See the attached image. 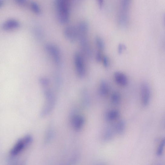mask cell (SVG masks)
Listing matches in <instances>:
<instances>
[{
	"instance_id": "5bb4252c",
	"label": "cell",
	"mask_w": 165,
	"mask_h": 165,
	"mask_svg": "<svg viewBox=\"0 0 165 165\" xmlns=\"http://www.w3.org/2000/svg\"><path fill=\"white\" fill-rule=\"evenodd\" d=\"M77 27L79 34H87L89 25L88 21L86 20H81V21L79 22Z\"/></svg>"
},
{
	"instance_id": "277c9868",
	"label": "cell",
	"mask_w": 165,
	"mask_h": 165,
	"mask_svg": "<svg viewBox=\"0 0 165 165\" xmlns=\"http://www.w3.org/2000/svg\"><path fill=\"white\" fill-rule=\"evenodd\" d=\"M46 51L52 57L54 61L57 65L61 64V51L56 45L52 43H48L45 46Z\"/></svg>"
},
{
	"instance_id": "7402d4cb",
	"label": "cell",
	"mask_w": 165,
	"mask_h": 165,
	"mask_svg": "<svg viewBox=\"0 0 165 165\" xmlns=\"http://www.w3.org/2000/svg\"><path fill=\"white\" fill-rule=\"evenodd\" d=\"M104 65L106 68H108L109 66V61L108 58L106 56H104L102 60Z\"/></svg>"
},
{
	"instance_id": "e0dca14e",
	"label": "cell",
	"mask_w": 165,
	"mask_h": 165,
	"mask_svg": "<svg viewBox=\"0 0 165 165\" xmlns=\"http://www.w3.org/2000/svg\"><path fill=\"white\" fill-rule=\"evenodd\" d=\"M114 127L113 128L110 127L106 129L104 134V139L109 140L111 139L114 135Z\"/></svg>"
},
{
	"instance_id": "ba28073f",
	"label": "cell",
	"mask_w": 165,
	"mask_h": 165,
	"mask_svg": "<svg viewBox=\"0 0 165 165\" xmlns=\"http://www.w3.org/2000/svg\"><path fill=\"white\" fill-rule=\"evenodd\" d=\"M64 34V36L70 41H75L78 39L79 34L77 27L72 25H69L65 28Z\"/></svg>"
},
{
	"instance_id": "8992f818",
	"label": "cell",
	"mask_w": 165,
	"mask_h": 165,
	"mask_svg": "<svg viewBox=\"0 0 165 165\" xmlns=\"http://www.w3.org/2000/svg\"><path fill=\"white\" fill-rule=\"evenodd\" d=\"M32 141L31 137L28 136L22 139L19 140L15 145L11 151V153L13 156L16 155L27 145L31 143Z\"/></svg>"
},
{
	"instance_id": "d4e9b609",
	"label": "cell",
	"mask_w": 165,
	"mask_h": 165,
	"mask_svg": "<svg viewBox=\"0 0 165 165\" xmlns=\"http://www.w3.org/2000/svg\"><path fill=\"white\" fill-rule=\"evenodd\" d=\"M99 7L100 8H102L103 7V2L102 0H99L98 1Z\"/></svg>"
},
{
	"instance_id": "2e32d148",
	"label": "cell",
	"mask_w": 165,
	"mask_h": 165,
	"mask_svg": "<svg viewBox=\"0 0 165 165\" xmlns=\"http://www.w3.org/2000/svg\"><path fill=\"white\" fill-rule=\"evenodd\" d=\"M111 99V102L113 104L118 105L121 101V94L118 92H114L112 94Z\"/></svg>"
},
{
	"instance_id": "ac0fdd59",
	"label": "cell",
	"mask_w": 165,
	"mask_h": 165,
	"mask_svg": "<svg viewBox=\"0 0 165 165\" xmlns=\"http://www.w3.org/2000/svg\"><path fill=\"white\" fill-rule=\"evenodd\" d=\"M31 8L32 11L38 14L41 12V9L38 3L36 2H33L31 4Z\"/></svg>"
},
{
	"instance_id": "603a6c76",
	"label": "cell",
	"mask_w": 165,
	"mask_h": 165,
	"mask_svg": "<svg viewBox=\"0 0 165 165\" xmlns=\"http://www.w3.org/2000/svg\"><path fill=\"white\" fill-rule=\"evenodd\" d=\"M96 58L98 62H101L102 61L103 58L101 53L100 51H97L96 54Z\"/></svg>"
},
{
	"instance_id": "cb8c5ba5",
	"label": "cell",
	"mask_w": 165,
	"mask_h": 165,
	"mask_svg": "<svg viewBox=\"0 0 165 165\" xmlns=\"http://www.w3.org/2000/svg\"><path fill=\"white\" fill-rule=\"evenodd\" d=\"M17 3L20 6H23L26 3L25 0H17L16 1Z\"/></svg>"
},
{
	"instance_id": "484cf974",
	"label": "cell",
	"mask_w": 165,
	"mask_h": 165,
	"mask_svg": "<svg viewBox=\"0 0 165 165\" xmlns=\"http://www.w3.org/2000/svg\"><path fill=\"white\" fill-rule=\"evenodd\" d=\"M3 2L2 1L0 0V8L2 7L3 4Z\"/></svg>"
},
{
	"instance_id": "52a82bcc",
	"label": "cell",
	"mask_w": 165,
	"mask_h": 165,
	"mask_svg": "<svg viewBox=\"0 0 165 165\" xmlns=\"http://www.w3.org/2000/svg\"><path fill=\"white\" fill-rule=\"evenodd\" d=\"M141 91L142 104L144 106L146 107L149 104L151 98L150 89L147 83L144 82L142 83Z\"/></svg>"
},
{
	"instance_id": "3957f363",
	"label": "cell",
	"mask_w": 165,
	"mask_h": 165,
	"mask_svg": "<svg viewBox=\"0 0 165 165\" xmlns=\"http://www.w3.org/2000/svg\"><path fill=\"white\" fill-rule=\"evenodd\" d=\"M74 61L76 71L78 77L83 78L86 74V68L82 55L76 52L74 54Z\"/></svg>"
},
{
	"instance_id": "7a4b0ae2",
	"label": "cell",
	"mask_w": 165,
	"mask_h": 165,
	"mask_svg": "<svg viewBox=\"0 0 165 165\" xmlns=\"http://www.w3.org/2000/svg\"><path fill=\"white\" fill-rule=\"evenodd\" d=\"M44 94L46 100L41 111V115L42 117L47 116L51 112L55 103L54 97L51 90L48 88L45 89Z\"/></svg>"
},
{
	"instance_id": "9a60e30c",
	"label": "cell",
	"mask_w": 165,
	"mask_h": 165,
	"mask_svg": "<svg viewBox=\"0 0 165 165\" xmlns=\"http://www.w3.org/2000/svg\"><path fill=\"white\" fill-rule=\"evenodd\" d=\"M126 127V123L124 120L119 121L114 127V131L118 134L124 133Z\"/></svg>"
},
{
	"instance_id": "5b68a950",
	"label": "cell",
	"mask_w": 165,
	"mask_h": 165,
	"mask_svg": "<svg viewBox=\"0 0 165 165\" xmlns=\"http://www.w3.org/2000/svg\"><path fill=\"white\" fill-rule=\"evenodd\" d=\"M87 34H79L78 39L83 52L86 56L89 58L91 56L92 51Z\"/></svg>"
},
{
	"instance_id": "8fae6325",
	"label": "cell",
	"mask_w": 165,
	"mask_h": 165,
	"mask_svg": "<svg viewBox=\"0 0 165 165\" xmlns=\"http://www.w3.org/2000/svg\"><path fill=\"white\" fill-rule=\"evenodd\" d=\"M114 78L116 82L119 85L125 87L128 84V79L125 74L120 72H116L114 74Z\"/></svg>"
},
{
	"instance_id": "9c48e42d",
	"label": "cell",
	"mask_w": 165,
	"mask_h": 165,
	"mask_svg": "<svg viewBox=\"0 0 165 165\" xmlns=\"http://www.w3.org/2000/svg\"><path fill=\"white\" fill-rule=\"evenodd\" d=\"M85 122V119L81 115L75 114L71 119V123L73 127L77 131L80 130L83 127Z\"/></svg>"
},
{
	"instance_id": "7c38bea8",
	"label": "cell",
	"mask_w": 165,
	"mask_h": 165,
	"mask_svg": "<svg viewBox=\"0 0 165 165\" xmlns=\"http://www.w3.org/2000/svg\"><path fill=\"white\" fill-rule=\"evenodd\" d=\"M120 115V112L117 110L112 109L106 113L105 118L107 121L112 122L118 119Z\"/></svg>"
},
{
	"instance_id": "ffe728a7",
	"label": "cell",
	"mask_w": 165,
	"mask_h": 165,
	"mask_svg": "<svg viewBox=\"0 0 165 165\" xmlns=\"http://www.w3.org/2000/svg\"><path fill=\"white\" fill-rule=\"evenodd\" d=\"M165 140L163 139L162 141L160 144L157 150V154L158 156H160L162 154L163 148L165 145Z\"/></svg>"
},
{
	"instance_id": "4fadbf2b",
	"label": "cell",
	"mask_w": 165,
	"mask_h": 165,
	"mask_svg": "<svg viewBox=\"0 0 165 165\" xmlns=\"http://www.w3.org/2000/svg\"><path fill=\"white\" fill-rule=\"evenodd\" d=\"M110 91V87L108 82L106 81L103 80L100 83L99 93L103 97L106 96Z\"/></svg>"
},
{
	"instance_id": "6da1fadb",
	"label": "cell",
	"mask_w": 165,
	"mask_h": 165,
	"mask_svg": "<svg viewBox=\"0 0 165 165\" xmlns=\"http://www.w3.org/2000/svg\"><path fill=\"white\" fill-rule=\"evenodd\" d=\"M57 17L62 23H67L70 17V7L66 0H56L55 2Z\"/></svg>"
},
{
	"instance_id": "30bf717a",
	"label": "cell",
	"mask_w": 165,
	"mask_h": 165,
	"mask_svg": "<svg viewBox=\"0 0 165 165\" xmlns=\"http://www.w3.org/2000/svg\"><path fill=\"white\" fill-rule=\"evenodd\" d=\"M21 25L20 22L17 20L15 19H9L4 22L2 25V28L5 31L16 29Z\"/></svg>"
},
{
	"instance_id": "d6986e66",
	"label": "cell",
	"mask_w": 165,
	"mask_h": 165,
	"mask_svg": "<svg viewBox=\"0 0 165 165\" xmlns=\"http://www.w3.org/2000/svg\"><path fill=\"white\" fill-rule=\"evenodd\" d=\"M95 41L98 48L100 50H103L105 47V44L103 39L99 36H97Z\"/></svg>"
},
{
	"instance_id": "44dd1931",
	"label": "cell",
	"mask_w": 165,
	"mask_h": 165,
	"mask_svg": "<svg viewBox=\"0 0 165 165\" xmlns=\"http://www.w3.org/2000/svg\"><path fill=\"white\" fill-rule=\"evenodd\" d=\"M126 48V47L125 45L120 43L119 44L118 47V52L119 54H120L122 53L124 49Z\"/></svg>"
}]
</instances>
